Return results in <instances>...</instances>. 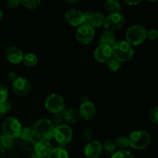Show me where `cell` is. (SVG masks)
Wrapping results in <instances>:
<instances>
[{
    "label": "cell",
    "mask_w": 158,
    "mask_h": 158,
    "mask_svg": "<svg viewBox=\"0 0 158 158\" xmlns=\"http://www.w3.org/2000/svg\"><path fill=\"white\" fill-rule=\"evenodd\" d=\"M113 56L120 63L131 61L134 56V49L132 45L125 41L116 42L112 46Z\"/></svg>",
    "instance_id": "cell-1"
},
{
    "label": "cell",
    "mask_w": 158,
    "mask_h": 158,
    "mask_svg": "<svg viewBox=\"0 0 158 158\" xmlns=\"http://www.w3.org/2000/svg\"><path fill=\"white\" fill-rule=\"evenodd\" d=\"M126 41L132 46H139L147 38V30L141 25H133L127 30Z\"/></svg>",
    "instance_id": "cell-2"
},
{
    "label": "cell",
    "mask_w": 158,
    "mask_h": 158,
    "mask_svg": "<svg viewBox=\"0 0 158 158\" xmlns=\"http://www.w3.org/2000/svg\"><path fill=\"white\" fill-rule=\"evenodd\" d=\"M55 127L52 121L47 119H40L37 120L33 126V131L39 139L50 140L53 137Z\"/></svg>",
    "instance_id": "cell-3"
},
{
    "label": "cell",
    "mask_w": 158,
    "mask_h": 158,
    "mask_svg": "<svg viewBox=\"0 0 158 158\" xmlns=\"http://www.w3.org/2000/svg\"><path fill=\"white\" fill-rule=\"evenodd\" d=\"M130 147L137 150H143L148 148L151 142V137L147 131L139 130L134 131L130 134L129 137Z\"/></svg>",
    "instance_id": "cell-4"
},
{
    "label": "cell",
    "mask_w": 158,
    "mask_h": 158,
    "mask_svg": "<svg viewBox=\"0 0 158 158\" xmlns=\"http://www.w3.org/2000/svg\"><path fill=\"white\" fill-rule=\"evenodd\" d=\"M2 130L3 134L13 139L19 137L23 127L18 119L13 117H8L2 123Z\"/></svg>",
    "instance_id": "cell-5"
},
{
    "label": "cell",
    "mask_w": 158,
    "mask_h": 158,
    "mask_svg": "<svg viewBox=\"0 0 158 158\" xmlns=\"http://www.w3.org/2000/svg\"><path fill=\"white\" fill-rule=\"evenodd\" d=\"M73 133L69 126L66 124H59L55 127L53 132V137L61 146L67 144L72 140Z\"/></svg>",
    "instance_id": "cell-6"
},
{
    "label": "cell",
    "mask_w": 158,
    "mask_h": 158,
    "mask_svg": "<svg viewBox=\"0 0 158 158\" xmlns=\"http://www.w3.org/2000/svg\"><path fill=\"white\" fill-rule=\"evenodd\" d=\"M65 100L62 96L52 94L46 97L45 100V107L52 114L62 113L65 109Z\"/></svg>",
    "instance_id": "cell-7"
},
{
    "label": "cell",
    "mask_w": 158,
    "mask_h": 158,
    "mask_svg": "<svg viewBox=\"0 0 158 158\" xmlns=\"http://www.w3.org/2000/svg\"><path fill=\"white\" fill-rule=\"evenodd\" d=\"M94 28L88 24H82L76 32V39L79 43L83 45L89 44L94 40Z\"/></svg>",
    "instance_id": "cell-8"
},
{
    "label": "cell",
    "mask_w": 158,
    "mask_h": 158,
    "mask_svg": "<svg viewBox=\"0 0 158 158\" xmlns=\"http://www.w3.org/2000/svg\"><path fill=\"white\" fill-rule=\"evenodd\" d=\"M124 17L120 12H113L105 17L103 26L106 30L114 31L120 29L124 24Z\"/></svg>",
    "instance_id": "cell-9"
},
{
    "label": "cell",
    "mask_w": 158,
    "mask_h": 158,
    "mask_svg": "<svg viewBox=\"0 0 158 158\" xmlns=\"http://www.w3.org/2000/svg\"><path fill=\"white\" fill-rule=\"evenodd\" d=\"M12 89L14 94L20 97L27 96L31 91V83L25 77H18L12 81Z\"/></svg>",
    "instance_id": "cell-10"
},
{
    "label": "cell",
    "mask_w": 158,
    "mask_h": 158,
    "mask_svg": "<svg viewBox=\"0 0 158 158\" xmlns=\"http://www.w3.org/2000/svg\"><path fill=\"white\" fill-rule=\"evenodd\" d=\"M64 19L69 26H80L84 23V13L78 9H71L65 13Z\"/></svg>",
    "instance_id": "cell-11"
},
{
    "label": "cell",
    "mask_w": 158,
    "mask_h": 158,
    "mask_svg": "<svg viewBox=\"0 0 158 158\" xmlns=\"http://www.w3.org/2000/svg\"><path fill=\"white\" fill-rule=\"evenodd\" d=\"M83 13H84L83 24H88L93 28H100L103 25L105 17L101 12H86Z\"/></svg>",
    "instance_id": "cell-12"
},
{
    "label": "cell",
    "mask_w": 158,
    "mask_h": 158,
    "mask_svg": "<svg viewBox=\"0 0 158 158\" xmlns=\"http://www.w3.org/2000/svg\"><path fill=\"white\" fill-rule=\"evenodd\" d=\"M94 58L100 63H106L113 56L111 46L106 45H101L97 46L94 50Z\"/></svg>",
    "instance_id": "cell-13"
},
{
    "label": "cell",
    "mask_w": 158,
    "mask_h": 158,
    "mask_svg": "<svg viewBox=\"0 0 158 158\" xmlns=\"http://www.w3.org/2000/svg\"><path fill=\"white\" fill-rule=\"evenodd\" d=\"M5 56L9 63L12 64H19L23 62L24 54L19 47L15 46H10L6 49Z\"/></svg>",
    "instance_id": "cell-14"
},
{
    "label": "cell",
    "mask_w": 158,
    "mask_h": 158,
    "mask_svg": "<svg viewBox=\"0 0 158 158\" xmlns=\"http://www.w3.org/2000/svg\"><path fill=\"white\" fill-rule=\"evenodd\" d=\"M97 109L96 106L93 102L87 100V101L82 102L79 109V115L80 117L83 118V120H90L95 116Z\"/></svg>",
    "instance_id": "cell-15"
},
{
    "label": "cell",
    "mask_w": 158,
    "mask_h": 158,
    "mask_svg": "<svg viewBox=\"0 0 158 158\" xmlns=\"http://www.w3.org/2000/svg\"><path fill=\"white\" fill-rule=\"evenodd\" d=\"M103 148L98 140H90L84 148V154L87 158H97L101 154Z\"/></svg>",
    "instance_id": "cell-16"
},
{
    "label": "cell",
    "mask_w": 158,
    "mask_h": 158,
    "mask_svg": "<svg viewBox=\"0 0 158 158\" xmlns=\"http://www.w3.org/2000/svg\"><path fill=\"white\" fill-rule=\"evenodd\" d=\"M34 143H35V146H34L35 153L43 158L47 157L50 151H52V145L49 140L38 139Z\"/></svg>",
    "instance_id": "cell-17"
},
{
    "label": "cell",
    "mask_w": 158,
    "mask_h": 158,
    "mask_svg": "<svg viewBox=\"0 0 158 158\" xmlns=\"http://www.w3.org/2000/svg\"><path fill=\"white\" fill-rule=\"evenodd\" d=\"M116 35L114 32L110 30H106L100 35L99 42L101 45H106V46H112L116 43Z\"/></svg>",
    "instance_id": "cell-18"
},
{
    "label": "cell",
    "mask_w": 158,
    "mask_h": 158,
    "mask_svg": "<svg viewBox=\"0 0 158 158\" xmlns=\"http://www.w3.org/2000/svg\"><path fill=\"white\" fill-rule=\"evenodd\" d=\"M63 120L69 123H75L80 118V115L77 110L75 109H64L62 112Z\"/></svg>",
    "instance_id": "cell-19"
},
{
    "label": "cell",
    "mask_w": 158,
    "mask_h": 158,
    "mask_svg": "<svg viewBox=\"0 0 158 158\" xmlns=\"http://www.w3.org/2000/svg\"><path fill=\"white\" fill-rule=\"evenodd\" d=\"M19 137H21L22 140H24V141L30 142V143H35L39 139L37 136L35 135L33 129H31L29 127L23 128Z\"/></svg>",
    "instance_id": "cell-20"
},
{
    "label": "cell",
    "mask_w": 158,
    "mask_h": 158,
    "mask_svg": "<svg viewBox=\"0 0 158 158\" xmlns=\"http://www.w3.org/2000/svg\"><path fill=\"white\" fill-rule=\"evenodd\" d=\"M104 8L110 13L120 12V11L121 10V5L119 0H106L104 2Z\"/></svg>",
    "instance_id": "cell-21"
},
{
    "label": "cell",
    "mask_w": 158,
    "mask_h": 158,
    "mask_svg": "<svg viewBox=\"0 0 158 158\" xmlns=\"http://www.w3.org/2000/svg\"><path fill=\"white\" fill-rule=\"evenodd\" d=\"M23 62L26 66L29 67H32L35 66L38 63V58H37L36 55L32 52H28V53L25 54L23 56Z\"/></svg>",
    "instance_id": "cell-22"
},
{
    "label": "cell",
    "mask_w": 158,
    "mask_h": 158,
    "mask_svg": "<svg viewBox=\"0 0 158 158\" xmlns=\"http://www.w3.org/2000/svg\"><path fill=\"white\" fill-rule=\"evenodd\" d=\"M47 157L48 158H69V154L64 148H56L52 149Z\"/></svg>",
    "instance_id": "cell-23"
},
{
    "label": "cell",
    "mask_w": 158,
    "mask_h": 158,
    "mask_svg": "<svg viewBox=\"0 0 158 158\" xmlns=\"http://www.w3.org/2000/svg\"><path fill=\"white\" fill-rule=\"evenodd\" d=\"M106 66H107L108 69L110 70L111 72H117L120 69L121 64L119 60H117L115 57L112 56L107 62H106Z\"/></svg>",
    "instance_id": "cell-24"
},
{
    "label": "cell",
    "mask_w": 158,
    "mask_h": 158,
    "mask_svg": "<svg viewBox=\"0 0 158 158\" xmlns=\"http://www.w3.org/2000/svg\"><path fill=\"white\" fill-rule=\"evenodd\" d=\"M116 147L120 148V150H126L130 147L129 139L125 136H119L115 140Z\"/></svg>",
    "instance_id": "cell-25"
},
{
    "label": "cell",
    "mask_w": 158,
    "mask_h": 158,
    "mask_svg": "<svg viewBox=\"0 0 158 158\" xmlns=\"http://www.w3.org/2000/svg\"><path fill=\"white\" fill-rule=\"evenodd\" d=\"M13 146V140L12 137L6 134H1V149H10Z\"/></svg>",
    "instance_id": "cell-26"
},
{
    "label": "cell",
    "mask_w": 158,
    "mask_h": 158,
    "mask_svg": "<svg viewBox=\"0 0 158 158\" xmlns=\"http://www.w3.org/2000/svg\"><path fill=\"white\" fill-rule=\"evenodd\" d=\"M21 3L29 9H35L41 3V0H20Z\"/></svg>",
    "instance_id": "cell-27"
},
{
    "label": "cell",
    "mask_w": 158,
    "mask_h": 158,
    "mask_svg": "<svg viewBox=\"0 0 158 158\" xmlns=\"http://www.w3.org/2000/svg\"><path fill=\"white\" fill-rule=\"evenodd\" d=\"M102 148L104 150L105 152L106 153H114L116 150V144L115 142L112 141L110 140H107L103 142Z\"/></svg>",
    "instance_id": "cell-28"
},
{
    "label": "cell",
    "mask_w": 158,
    "mask_h": 158,
    "mask_svg": "<svg viewBox=\"0 0 158 158\" xmlns=\"http://www.w3.org/2000/svg\"><path fill=\"white\" fill-rule=\"evenodd\" d=\"M111 158H134L132 154L127 150H120L113 154Z\"/></svg>",
    "instance_id": "cell-29"
},
{
    "label": "cell",
    "mask_w": 158,
    "mask_h": 158,
    "mask_svg": "<svg viewBox=\"0 0 158 158\" xmlns=\"http://www.w3.org/2000/svg\"><path fill=\"white\" fill-rule=\"evenodd\" d=\"M149 119L152 123L157 124L158 123V108L157 106H154L150 110Z\"/></svg>",
    "instance_id": "cell-30"
},
{
    "label": "cell",
    "mask_w": 158,
    "mask_h": 158,
    "mask_svg": "<svg viewBox=\"0 0 158 158\" xmlns=\"http://www.w3.org/2000/svg\"><path fill=\"white\" fill-rule=\"evenodd\" d=\"M11 105L7 101L0 103V119L2 118L7 113L10 111Z\"/></svg>",
    "instance_id": "cell-31"
},
{
    "label": "cell",
    "mask_w": 158,
    "mask_h": 158,
    "mask_svg": "<svg viewBox=\"0 0 158 158\" xmlns=\"http://www.w3.org/2000/svg\"><path fill=\"white\" fill-rule=\"evenodd\" d=\"M9 97V90L5 86L0 85V103L7 101Z\"/></svg>",
    "instance_id": "cell-32"
},
{
    "label": "cell",
    "mask_w": 158,
    "mask_h": 158,
    "mask_svg": "<svg viewBox=\"0 0 158 158\" xmlns=\"http://www.w3.org/2000/svg\"><path fill=\"white\" fill-rule=\"evenodd\" d=\"M52 123L54 125H59L61 124L62 122L63 121V117L62 115V113H57V114H53L52 118Z\"/></svg>",
    "instance_id": "cell-33"
},
{
    "label": "cell",
    "mask_w": 158,
    "mask_h": 158,
    "mask_svg": "<svg viewBox=\"0 0 158 158\" xmlns=\"http://www.w3.org/2000/svg\"><path fill=\"white\" fill-rule=\"evenodd\" d=\"M147 37L151 41L156 40L158 38V32L157 29H151L150 30L147 31Z\"/></svg>",
    "instance_id": "cell-34"
},
{
    "label": "cell",
    "mask_w": 158,
    "mask_h": 158,
    "mask_svg": "<svg viewBox=\"0 0 158 158\" xmlns=\"http://www.w3.org/2000/svg\"><path fill=\"white\" fill-rule=\"evenodd\" d=\"M83 137L88 140H90L93 137V131L90 127L85 128L83 131Z\"/></svg>",
    "instance_id": "cell-35"
},
{
    "label": "cell",
    "mask_w": 158,
    "mask_h": 158,
    "mask_svg": "<svg viewBox=\"0 0 158 158\" xmlns=\"http://www.w3.org/2000/svg\"><path fill=\"white\" fill-rule=\"evenodd\" d=\"M6 3H7V6L9 9H15L19 6L21 1L20 0H7Z\"/></svg>",
    "instance_id": "cell-36"
},
{
    "label": "cell",
    "mask_w": 158,
    "mask_h": 158,
    "mask_svg": "<svg viewBox=\"0 0 158 158\" xmlns=\"http://www.w3.org/2000/svg\"><path fill=\"white\" fill-rule=\"evenodd\" d=\"M125 2L130 6H136L141 2V0H124Z\"/></svg>",
    "instance_id": "cell-37"
},
{
    "label": "cell",
    "mask_w": 158,
    "mask_h": 158,
    "mask_svg": "<svg viewBox=\"0 0 158 158\" xmlns=\"http://www.w3.org/2000/svg\"><path fill=\"white\" fill-rule=\"evenodd\" d=\"M9 80H11L12 81H13L14 80L17 78V75L14 72H11L9 73Z\"/></svg>",
    "instance_id": "cell-38"
},
{
    "label": "cell",
    "mask_w": 158,
    "mask_h": 158,
    "mask_svg": "<svg viewBox=\"0 0 158 158\" xmlns=\"http://www.w3.org/2000/svg\"><path fill=\"white\" fill-rule=\"evenodd\" d=\"M31 158H43V157H40V155H38V154H36V153L34 152L33 154H32V156H31Z\"/></svg>",
    "instance_id": "cell-39"
},
{
    "label": "cell",
    "mask_w": 158,
    "mask_h": 158,
    "mask_svg": "<svg viewBox=\"0 0 158 158\" xmlns=\"http://www.w3.org/2000/svg\"><path fill=\"white\" fill-rule=\"evenodd\" d=\"M2 17H3V12H2V10H0V20L2 19Z\"/></svg>",
    "instance_id": "cell-40"
},
{
    "label": "cell",
    "mask_w": 158,
    "mask_h": 158,
    "mask_svg": "<svg viewBox=\"0 0 158 158\" xmlns=\"http://www.w3.org/2000/svg\"><path fill=\"white\" fill-rule=\"evenodd\" d=\"M67 2H71V3H73L75 2H77V0H66Z\"/></svg>",
    "instance_id": "cell-41"
},
{
    "label": "cell",
    "mask_w": 158,
    "mask_h": 158,
    "mask_svg": "<svg viewBox=\"0 0 158 158\" xmlns=\"http://www.w3.org/2000/svg\"><path fill=\"white\" fill-rule=\"evenodd\" d=\"M2 148V147H1V134H0V149H1Z\"/></svg>",
    "instance_id": "cell-42"
},
{
    "label": "cell",
    "mask_w": 158,
    "mask_h": 158,
    "mask_svg": "<svg viewBox=\"0 0 158 158\" xmlns=\"http://www.w3.org/2000/svg\"><path fill=\"white\" fill-rule=\"evenodd\" d=\"M148 1H151V2H155V1H157V0H148Z\"/></svg>",
    "instance_id": "cell-43"
}]
</instances>
